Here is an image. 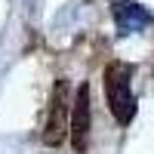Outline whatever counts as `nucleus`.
I'll use <instances>...</instances> for the list:
<instances>
[{
	"instance_id": "nucleus-3",
	"label": "nucleus",
	"mask_w": 154,
	"mask_h": 154,
	"mask_svg": "<svg viewBox=\"0 0 154 154\" xmlns=\"http://www.w3.org/2000/svg\"><path fill=\"white\" fill-rule=\"evenodd\" d=\"M111 12H114V25H117V34L126 37V34H136L151 25V12L136 3V0H114L111 3Z\"/></svg>"
},
{
	"instance_id": "nucleus-2",
	"label": "nucleus",
	"mask_w": 154,
	"mask_h": 154,
	"mask_svg": "<svg viewBox=\"0 0 154 154\" xmlns=\"http://www.w3.org/2000/svg\"><path fill=\"white\" fill-rule=\"evenodd\" d=\"M71 133V114H68V83L59 80L49 99V111L43 120V145L46 148H59L65 142V136Z\"/></svg>"
},
{
	"instance_id": "nucleus-4",
	"label": "nucleus",
	"mask_w": 154,
	"mask_h": 154,
	"mask_svg": "<svg viewBox=\"0 0 154 154\" xmlns=\"http://www.w3.org/2000/svg\"><path fill=\"white\" fill-rule=\"evenodd\" d=\"M89 123H93V111H89V86L83 83L77 89V99H74V111H71V145L74 151H86L89 142Z\"/></svg>"
},
{
	"instance_id": "nucleus-1",
	"label": "nucleus",
	"mask_w": 154,
	"mask_h": 154,
	"mask_svg": "<svg viewBox=\"0 0 154 154\" xmlns=\"http://www.w3.org/2000/svg\"><path fill=\"white\" fill-rule=\"evenodd\" d=\"M133 74L136 68L130 62H111L105 68V96L114 120L126 126L136 117V96H133Z\"/></svg>"
}]
</instances>
